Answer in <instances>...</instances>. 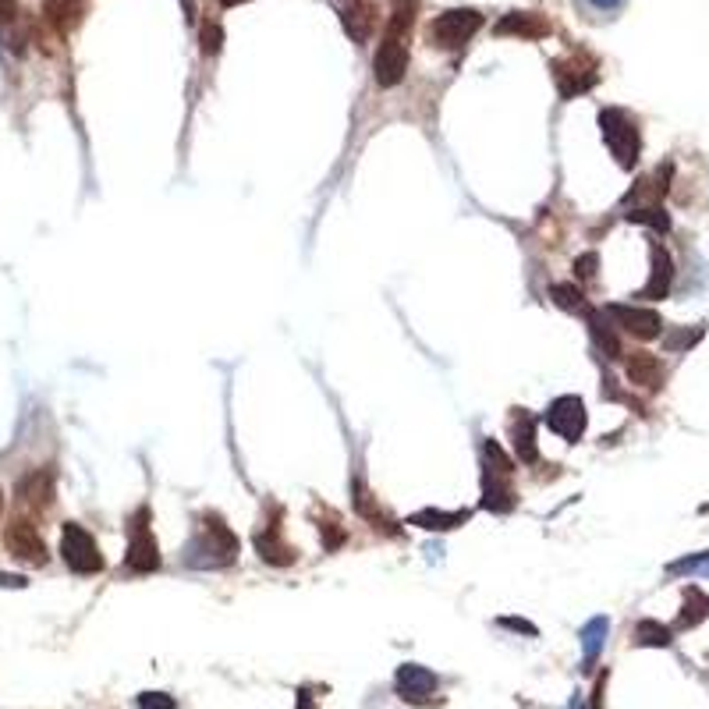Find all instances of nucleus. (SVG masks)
Here are the masks:
<instances>
[{"mask_svg": "<svg viewBox=\"0 0 709 709\" xmlns=\"http://www.w3.org/2000/svg\"><path fill=\"white\" fill-rule=\"evenodd\" d=\"M238 561V536L227 529L220 514H199L196 532L185 547V565L188 567H227Z\"/></svg>", "mask_w": 709, "mask_h": 709, "instance_id": "f257e3e1", "label": "nucleus"}, {"mask_svg": "<svg viewBox=\"0 0 709 709\" xmlns=\"http://www.w3.org/2000/svg\"><path fill=\"white\" fill-rule=\"evenodd\" d=\"M600 136L607 142L610 156L617 160V167L632 171L638 163V153H642V136L635 128V118L621 107H603L600 110Z\"/></svg>", "mask_w": 709, "mask_h": 709, "instance_id": "f03ea898", "label": "nucleus"}, {"mask_svg": "<svg viewBox=\"0 0 709 709\" xmlns=\"http://www.w3.org/2000/svg\"><path fill=\"white\" fill-rule=\"evenodd\" d=\"M479 29H483V14L479 11L454 7V11H443V14H436L429 22L425 39H429V47H440V50H461Z\"/></svg>", "mask_w": 709, "mask_h": 709, "instance_id": "7ed1b4c3", "label": "nucleus"}, {"mask_svg": "<svg viewBox=\"0 0 709 709\" xmlns=\"http://www.w3.org/2000/svg\"><path fill=\"white\" fill-rule=\"evenodd\" d=\"M61 557L74 574H96L103 571V554L96 547V539L78 525V521H65L61 529Z\"/></svg>", "mask_w": 709, "mask_h": 709, "instance_id": "20e7f679", "label": "nucleus"}, {"mask_svg": "<svg viewBox=\"0 0 709 709\" xmlns=\"http://www.w3.org/2000/svg\"><path fill=\"white\" fill-rule=\"evenodd\" d=\"M128 571L136 574H149L160 567V547L149 532V507H139L132 525H128V557H125Z\"/></svg>", "mask_w": 709, "mask_h": 709, "instance_id": "39448f33", "label": "nucleus"}, {"mask_svg": "<svg viewBox=\"0 0 709 709\" xmlns=\"http://www.w3.org/2000/svg\"><path fill=\"white\" fill-rule=\"evenodd\" d=\"M554 78H557V89L565 100H574L582 92H589L596 82H600V65L585 54H571V57H561L554 61Z\"/></svg>", "mask_w": 709, "mask_h": 709, "instance_id": "423d86ee", "label": "nucleus"}, {"mask_svg": "<svg viewBox=\"0 0 709 709\" xmlns=\"http://www.w3.org/2000/svg\"><path fill=\"white\" fill-rule=\"evenodd\" d=\"M547 425H550L565 443H578V440L585 436V425H589L585 401L574 398V394H565V398L550 401V408H547Z\"/></svg>", "mask_w": 709, "mask_h": 709, "instance_id": "0eeeda50", "label": "nucleus"}, {"mask_svg": "<svg viewBox=\"0 0 709 709\" xmlns=\"http://www.w3.org/2000/svg\"><path fill=\"white\" fill-rule=\"evenodd\" d=\"M405 71H408V47L394 36H383V43L376 47V57H372V78L376 85L383 89H394L405 82Z\"/></svg>", "mask_w": 709, "mask_h": 709, "instance_id": "6e6552de", "label": "nucleus"}, {"mask_svg": "<svg viewBox=\"0 0 709 709\" xmlns=\"http://www.w3.org/2000/svg\"><path fill=\"white\" fill-rule=\"evenodd\" d=\"M394 685H398V696H401L405 703H412V706H429L433 696H436V688H440L436 674H433L429 667H423V663H405V667H398Z\"/></svg>", "mask_w": 709, "mask_h": 709, "instance_id": "1a4fd4ad", "label": "nucleus"}, {"mask_svg": "<svg viewBox=\"0 0 709 709\" xmlns=\"http://www.w3.org/2000/svg\"><path fill=\"white\" fill-rule=\"evenodd\" d=\"M4 543H7V550L22 561V565H47V543H43V536L36 532V525L32 521H25V518H14L11 525H7V532H4Z\"/></svg>", "mask_w": 709, "mask_h": 709, "instance_id": "9d476101", "label": "nucleus"}, {"mask_svg": "<svg viewBox=\"0 0 709 709\" xmlns=\"http://www.w3.org/2000/svg\"><path fill=\"white\" fill-rule=\"evenodd\" d=\"M607 316L638 341H652L663 334V319L656 309H645V305H607Z\"/></svg>", "mask_w": 709, "mask_h": 709, "instance_id": "9b49d317", "label": "nucleus"}, {"mask_svg": "<svg viewBox=\"0 0 709 709\" xmlns=\"http://www.w3.org/2000/svg\"><path fill=\"white\" fill-rule=\"evenodd\" d=\"M670 284H674V259H670V252L663 245H652L649 249V281L638 291V298L660 302V298L670 294Z\"/></svg>", "mask_w": 709, "mask_h": 709, "instance_id": "f8f14e48", "label": "nucleus"}, {"mask_svg": "<svg viewBox=\"0 0 709 709\" xmlns=\"http://www.w3.org/2000/svg\"><path fill=\"white\" fill-rule=\"evenodd\" d=\"M511 447H514V461H521V465H536L539 461L536 419L525 408H514V416H511Z\"/></svg>", "mask_w": 709, "mask_h": 709, "instance_id": "ddd939ff", "label": "nucleus"}, {"mask_svg": "<svg viewBox=\"0 0 709 709\" xmlns=\"http://www.w3.org/2000/svg\"><path fill=\"white\" fill-rule=\"evenodd\" d=\"M494 32L496 36H518V39H543V36H550V22L536 11H511L496 22Z\"/></svg>", "mask_w": 709, "mask_h": 709, "instance_id": "4468645a", "label": "nucleus"}, {"mask_svg": "<svg viewBox=\"0 0 709 709\" xmlns=\"http://www.w3.org/2000/svg\"><path fill=\"white\" fill-rule=\"evenodd\" d=\"M625 376H628V383H635L642 390H660L667 369L652 352H632L625 358Z\"/></svg>", "mask_w": 709, "mask_h": 709, "instance_id": "2eb2a0df", "label": "nucleus"}, {"mask_svg": "<svg viewBox=\"0 0 709 709\" xmlns=\"http://www.w3.org/2000/svg\"><path fill=\"white\" fill-rule=\"evenodd\" d=\"M486 511H494V514H507L514 503H518V496H514V486H511V476L507 472H496L486 465V472H483V500H479Z\"/></svg>", "mask_w": 709, "mask_h": 709, "instance_id": "dca6fc26", "label": "nucleus"}, {"mask_svg": "<svg viewBox=\"0 0 709 709\" xmlns=\"http://www.w3.org/2000/svg\"><path fill=\"white\" fill-rule=\"evenodd\" d=\"M585 323H589V334L596 341V348L603 352V358H621V341H617V330H614V319L607 316V309H589L585 312Z\"/></svg>", "mask_w": 709, "mask_h": 709, "instance_id": "f3484780", "label": "nucleus"}, {"mask_svg": "<svg viewBox=\"0 0 709 709\" xmlns=\"http://www.w3.org/2000/svg\"><path fill=\"white\" fill-rule=\"evenodd\" d=\"M256 554L267 561V565H294V547H287L281 539V525H267L256 532Z\"/></svg>", "mask_w": 709, "mask_h": 709, "instance_id": "a211bd4d", "label": "nucleus"}, {"mask_svg": "<svg viewBox=\"0 0 709 709\" xmlns=\"http://www.w3.org/2000/svg\"><path fill=\"white\" fill-rule=\"evenodd\" d=\"M468 521V511H440V507H423L408 518V525H419L425 532H451Z\"/></svg>", "mask_w": 709, "mask_h": 709, "instance_id": "6ab92c4d", "label": "nucleus"}, {"mask_svg": "<svg viewBox=\"0 0 709 709\" xmlns=\"http://www.w3.org/2000/svg\"><path fill=\"white\" fill-rule=\"evenodd\" d=\"M341 22H345V29H348L354 43H365L369 32H372V7L365 0H354L348 7H341Z\"/></svg>", "mask_w": 709, "mask_h": 709, "instance_id": "aec40b11", "label": "nucleus"}, {"mask_svg": "<svg viewBox=\"0 0 709 709\" xmlns=\"http://www.w3.org/2000/svg\"><path fill=\"white\" fill-rule=\"evenodd\" d=\"M706 617H709V596L699 589V585H688V589H685L681 614H678V625H681V628H699Z\"/></svg>", "mask_w": 709, "mask_h": 709, "instance_id": "412c9836", "label": "nucleus"}, {"mask_svg": "<svg viewBox=\"0 0 709 709\" xmlns=\"http://www.w3.org/2000/svg\"><path fill=\"white\" fill-rule=\"evenodd\" d=\"M18 496H22V503H39V507H47L50 496H54V479H50V472H32V476H25V479L18 483Z\"/></svg>", "mask_w": 709, "mask_h": 709, "instance_id": "4be33fe9", "label": "nucleus"}, {"mask_svg": "<svg viewBox=\"0 0 709 709\" xmlns=\"http://www.w3.org/2000/svg\"><path fill=\"white\" fill-rule=\"evenodd\" d=\"M607 628H610L607 617H592V621L582 628V656H585V667L596 663V656H600V649H603V642H607Z\"/></svg>", "mask_w": 709, "mask_h": 709, "instance_id": "5701e85b", "label": "nucleus"}, {"mask_svg": "<svg viewBox=\"0 0 709 709\" xmlns=\"http://www.w3.org/2000/svg\"><path fill=\"white\" fill-rule=\"evenodd\" d=\"M670 642H674L670 628L660 625V621H652V617H645V621L635 625V645H642V649H667Z\"/></svg>", "mask_w": 709, "mask_h": 709, "instance_id": "b1692460", "label": "nucleus"}, {"mask_svg": "<svg viewBox=\"0 0 709 709\" xmlns=\"http://www.w3.org/2000/svg\"><path fill=\"white\" fill-rule=\"evenodd\" d=\"M416 11H419L416 0H394L390 22H387V36H394V39L408 36V29H412V22H416Z\"/></svg>", "mask_w": 709, "mask_h": 709, "instance_id": "393cba45", "label": "nucleus"}, {"mask_svg": "<svg viewBox=\"0 0 709 709\" xmlns=\"http://www.w3.org/2000/svg\"><path fill=\"white\" fill-rule=\"evenodd\" d=\"M703 334H706V327H674V330L663 334V352H688V348H696L703 341Z\"/></svg>", "mask_w": 709, "mask_h": 709, "instance_id": "a878e982", "label": "nucleus"}, {"mask_svg": "<svg viewBox=\"0 0 709 709\" xmlns=\"http://www.w3.org/2000/svg\"><path fill=\"white\" fill-rule=\"evenodd\" d=\"M550 298H554V305L565 309V312H578V316L589 312V302H585V294H582L574 284H554V287H550Z\"/></svg>", "mask_w": 709, "mask_h": 709, "instance_id": "bb28decb", "label": "nucleus"}, {"mask_svg": "<svg viewBox=\"0 0 709 709\" xmlns=\"http://www.w3.org/2000/svg\"><path fill=\"white\" fill-rule=\"evenodd\" d=\"M625 220L642 223V227H652V231H660V234H667V231H670V216H667L663 206H635V210L625 213Z\"/></svg>", "mask_w": 709, "mask_h": 709, "instance_id": "cd10ccee", "label": "nucleus"}, {"mask_svg": "<svg viewBox=\"0 0 709 709\" xmlns=\"http://www.w3.org/2000/svg\"><path fill=\"white\" fill-rule=\"evenodd\" d=\"M667 574H709V554H692L674 565H667Z\"/></svg>", "mask_w": 709, "mask_h": 709, "instance_id": "c85d7f7f", "label": "nucleus"}, {"mask_svg": "<svg viewBox=\"0 0 709 709\" xmlns=\"http://www.w3.org/2000/svg\"><path fill=\"white\" fill-rule=\"evenodd\" d=\"M483 454H486V465H490V468L514 476V461H511L503 451H500V443H496V440H486V443H483Z\"/></svg>", "mask_w": 709, "mask_h": 709, "instance_id": "c756f323", "label": "nucleus"}, {"mask_svg": "<svg viewBox=\"0 0 709 709\" xmlns=\"http://www.w3.org/2000/svg\"><path fill=\"white\" fill-rule=\"evenodd\" d=\"M596 267H600V256H596V252H582V256L574 259V277L592 281V277H596Z\"/></svg>", "mask_w": 709, "mask_h": 709, "instance_id": "7c9ffc66", "label": "nucleus"}, {"mask_svg": "<svg viewBox=\"0 0 709 709\" xmlns=\"http://www.w3.org/2000/svg\"><path fill=\"white\" fill-rule=\"evenodd\" d=\"M139 709H178V703L167 692H142Z\"/></svg>", "mask_w": 709, "mask_h": 709, "instance_id": "2f4dec72", "label": "nucleus"}, {"mask_svg": "<svg viewBox=\"0 0 709 709\" xmlns=\"http://www.w3.org/2000/svg\"><path fill=\"white\" fill-rule=\"evenodd\" d=\"M223 47V29L210 22V25H203V54H216Z\"/></svg>", "mask_w": 709, "mask_h": 709, "instance_id": "473e14b6", "label": "nucleus"}, {"mask_svg": "<svg viewBox=\"0 0 709 709\" xmlns=\"http://www.w3.org/2000/svg\"><path fill=\"white\" fill-rule=\"evenodd\" d=\"M500 628H511V632H521V635L536 638L539 635V628L532 625V621H525V617H500Z\"/></svg>", "mask_w": 709, "mask_h": 709, "instance_id": "72a5a7b5", "label": "nucleus"}, {"mask_svg": "<svg viewBox=\"0 0 709 709\" xmlns=\"http://www.w3.org/2000/svg\"><path fill=\"white\" fill-rule=\"evenodd\" d=\"M14 18H18V0H0V29L14 25Z\"/></svg>", "mask_w": 709, "mask_h": 709, "instance_id": "f704fd0d", "label": "nucleus"}, {"mask_svg": "<svg viewBox=\"0 0 709 709\" xmlns=\"http://www.w3.org/2000/svg\"><path fill=\"white\" fill-rule=\"evenodd\" d=\"M25 585H29L25 574H7V571H0V589H25Z\"/></svg>", "mask_w": 709, "mask_h": 709, "instance_id": "c9c22d12", "label": "nucleus"}, {"mask_svg": "<svg viewBox=\"0 0 709 709\" xmlns=\"http://www.w3.org/2000/svg\"><path fill=\"white\" fill-rule=\"evenodd\" d=\"M592 7H600V11H614V7H621L625 0H589Z\"/></svg>", "mask_w": 709, "mask_h": 709, "instance_id": "e433bc0d", "label": "nucleus"}, {"mask_svg": "<svg viewBox=\"0 0 709 709\" xmlns=\"http://www.w3.org/2000/svg\"><path fill=\"white\" fill-rule=\"evenodd\" d=\"M603 685H607V674L600 678V685H596V699H592V709H600V696H603Z\"/></svg>", "mask_w": 709, "mask_h": 709, "instance_id": "4c0bfd02", "label": "nucleus"}, {"mask_svg": "<svg viewBox=\"0 0 709 709\" xmlns=\"http://www.w3.org/2000/svg\"><path fill=\"white\" fill-rule=\"evenodd\" d=\"M298 709H312V703H309V692H305V688L298 692Z\"/></svg>", "mask_w": 709, "mask_h": 709, "instance_id": "58836bf2", "label": "nucleus"}, {"mask_svg": "<svg viewBox=\"0 0 709 709\" xmlns=\"http://www.w3.org/2000/svg\"><path fill=\"white\" fill-rule=\"evenodd\" d=\"M223 7H234V4H245V0H220Z\"/></svg>", "mask_w": 709, "mask_h": 709, "instance_id": "ea45409f", "label": "nucleus"}, {"mask_svg": "<svg viewBox=\"0 0 709 709\" xmlns=\"http://www.w3.org/2000/svg\"><path fill=\"white\" fill-rule=\"evenodd\" d=\"M0 511H4V490H0Z\"/></svg>", "mask_w": 709, "mask_h": 709, "instance_id": "a19ab883", "label": "nucleus"}]
</instances>
